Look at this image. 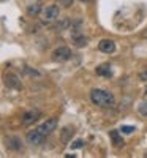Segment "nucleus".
<instances>
[{
  "label": "nucleus",
  "mask_w": 147,
  "mask_h": 158,
  "mask_svg": "<svg viewBox=\"0 0 147 158\" xmlns=\"http://www.w3.org/2000/svg\"><path fill=\"white\" fill-rule=\"evenodd\" d=\"M90 100L93 104H97L100 108H112L116 104V98L111 92L101 90V89H93L90 92Z\"/></svg>",
  "instance_id": "nucleus-1"
},
{
  "label": "nucleus",
  "mask_w": 147,
  "mask_h": 158,
  "mask_svg": "<svg viewBox=\"0 0 147 158\" xmlns=\"http://www.w3.org/2000/svg\"><path fill=\"white\" fill-rule=\"evenodd\" d=\"M59 15H60V10L57 5H49L46 6L43 11H41V22L43 24H51V22H54L56 19H59Z\"/></svg>",
  "instance_id": "nucleus-2"
},
{
  "label": "nucleus",
  "mask_w": 147,
  "mask_h": 158,
  "mask_svg": "<svg viewBox=\"0 0 147 158\" xmlns=\"http://www.w3.org/2000/svg\"><path fill=\"white\" fill-rule=\"evenodd\" d=\"M57 128V118L56 117H51V118H48V120L44 122V123H41V125H40L36 130L40 131V133H41L44 138H48L51 133H52V131H54Z\"/></svg>",
  "instance_id": "nucleus-3"
},
{
  "label": "nucleus",
  "mask_w": 147,
  "mask_h": 158,
  "mask_svg": "<svg viewBox=\"0 0 147 158\" xmlns=\"http://www.w3.org/2000/svg\"><path fill=\"white\" fill-rule=\"evenodd\" d=\"M70 57H71V51H70L68 48H65V46L57 48V49H54V52H52V60L59 62V63L66 62Z\"/></svg>",
  "instance_id": "nucleus-4"
},
{
  "label": "nucleus",
  "mask_w": 147,
  "mask_h": 158,
  "mask_svg": "<svg viewBox=\"0 0 147 158\" xmlns=\"http://www.w3.org/2000/svg\"><path fill=\"white\" fill-rule=\"evenodd\" d=\"M5 84L10 89H15V90H21L22 84H21V79L15 74V73H6L5 74Z\"/></svg>",
  "instance_id": "nucleus-5"
},
{
  "label": "nucleus",
  "mask_w": 147,
  "mask_h": 158,
  "mask_svg": "<svg viewBox=\"0 0 147 158\" xmlns=\"http://www.w3.org/2000/svg\"><path fill=\"white\" fill-rule=\"evenodd\" d=\"M25 139H27V142L32 144V146H38V144H41L46 138H44V136L35 128V130H30V131H29L27 136H25Z\"/></svg>",
  "instance_id": "nucleus-6"
},
{
  "label": "nucleus",
  "mask_w": 147,
  "mask_h": 158,
  "mask_svg": "<svg viewBox=\"0 0 147 158\" xmlns=\"http://www.w3.org/2000/svg\"><path fill=\"white\" fill-rule=\"evenodd\" d=\"M41 117V112H40L38 109H30V111H27L24 114V117H22V123L24 125H32V123H35L38 118Z\"/></svg>",
  "instance_id": "nucleus-7"
},
{
  "label": "nucleus",
  "mask_w": 147,
  "mask_h": 158,
  "mask_svg": "<svg viewBox=\"0 0 147 158\" xmlns=\"http://www.w3.org/2000/svg\"><path fill=\"white\" fill-rule=\"evenodd\" d=\"M98 49L101 52H104V54H112V52L116 51V43L112 41V40H101L100 44H98Z\"/></svg>",
  "instance_id": "nucleus-8"
},
{
  "label": "nucleus",
  "mask_w": 147,
  "mask_h": 158,
  "mask_svg": "<svg viewBox=\"0 0 147 158\" xmlns=\"http://www.w3.org/2000/svg\"><path fill=\"white\" fill-rule=\"evenodd\" d=\"M6 147L10 150H21L22 149V144L19 138H8L6 139Z\"/></svg>",
  "instance_id": "nucleus-9"
},
{
  "label": "nucleus",
  "mask_w": 147,
  "mask_h": 158,
  "mask_svg": "<svg viewBox=\"0 0 147 158\" xmlns=\"http://www.w3.org/2000/svg\"><path fill=\"white\" fill-rule=\"evenodd\" d=\"M120 133H122V131H119V130H112L111 133H109V136L112 139V144H114L116 147L124 146V139H122V136H120Z\"/></svg>",
  "instance_id": "nucleus-10"
},
{
  "label": "nucleus",
  "mask_w": 147,
  "mask_h": 158,
  "mask_svg": "<svg viewBox=\"0 0 147 158\" xmlns=\"http://www.w3.org/2000/svg\"><path fill=\"white\" fill-rule=\"evenodd\" d=\"M74 136V130L73 128H70V127H65L63 130H62V141H63V144H68L70 141H71V138Z\"/></svg>",
  "instance_id": "nucleus-11"
},
{
  "label": "nucleus",
  "mask_w": 147,
  "mask_h": 158,
  "mask_svg": "<svg viewBox=\"0 0 147 158\" xmlns=\"http://www.w3.org/2000/svg\"><path fill=\"white\" fill-rule=\"evenodd\" d=\"M97 74H98V76H106V77H109V76L112 74V71H111V65H109V63H103V65H100V67L97 68Z\"/></svg>",
  "instance_id": "nucleus-12"
},
{
  "label": "nucleus",
  "mask_w": 147,
  "mask_h": 158,
  "mask_svg": "<svg viewBox=\"0 0 147 158\" xmlns=\"http://www.w3.org/2000/svg\"><path fill=\"white\" fill-rule=\"evenodd\" d=\"M27 15L29 16H40L41 15V3H32V5H29V8H27Z\"/></svg>",
  "instance_id": "nucleus-13"
},
{
  "label": "nucleus",
  "mask_w": 147,
  "mask_h": 158,
  "mask_svg": "<svg viewBox=\"0 0 147 158\" xmlns=\"http://www.w3.org/2000/svg\"><path fill=\"white\" fill-rule=\"evenodd\" d=\"M87 43H89L87 36H84V35L74 36V46H76V48H84V46H87Z\"/></svg>",
  "instance_id": "nucleus-14"
},
{
  "label": "nucleus",
  "mask_w": 147,
  "mask_h": 158,
  "mask_svg": "<svg viewBox=\"0 0 147 158\" xmlns=\"http://www.w3.org/2000/svg\"><path fill=\"white\" fill-rule=\"evenodd\" d=\"M70 27V19H62L57 25H56V30L57 32H63V30H66Z\"/></svg>",
  "instance_id": "nucleus-15"
},
{
  "label": "nucleus",
  "mask_w": 147,
  "mask_h": 158,
  "mask_svg": "<svg viewBox=\"0 0 147 158\" xmlns=\"http://www.w3.org/2000/svg\"><path fill=\"white\" fill-rule=\"evenodd\" d=\"M139 114H141L142 117H147V101H142V103L139 104Z\"/></svg>",
  "instance_id": "nucleus-16"
},
{
  "label": "nucleus",
  "mask_w": 147,
  "mask_h": 158,
  "mask_svg": "<svg viewBox=\"0 0 147 158\" xmlns=\"http://www.w3.org/2000/svg\"><path fill=\"white\" fill-rule=\"evenodd\" d=\"M135 130H136L135 127H130V125H124L122 128H120V131H122V133H125V135H130V133H133Z\"/></svg>",
  "instance_id": "nucleus-17"
},
{
  "label": "nucleus",
  "mask_w": 147,
  "mask_h": 158,
  "mask_svg": "<svg viewBox=\"0 0 147 158\" xmlns=\"http://www.w3.org/2000/svg\"><path fill=\"white\" fill-rule=\"evenodd\" d=\"M86 146V142L82 141V139H78V141H74L73 144H71V149H81V147H84Z\"/></svg>",
  "instance_id": "nucleus-18"
},
{
  "label": "nucleus",
  "mask_w": 147,
  "mask_h": 158,
  "mask_svg": "<svg viewBox=\"0 0 147 158\" xmlns=\"http://www.w3.org/2000/svg\"><path fill=\"white\" fill-rule=\"evenodd\" d=\"M59 2H60V5L65 6V8H68V6L73 5V0H59Z\"/></svg>",
  "instance_id": "nucleus-19"
},
{
  "label": "nucleus",
  "mask_w": 147,
  "mask_h": 158,
  "mask_svg": "<svg viewBox=\"0 0 147 158\" xmlns=\"http://www.w3.org/2000/svg\"><path fill=\"white\" fill-rule=\"evenodd\" d=\"M139 79H141V81H147V70L139 73Z\"/></svg>",
  "instance_id": "nucleus-20"
},
{
  "label": "nucleus",
  "mask_w": 147,
  "mask_h": 158,
  "mask_svg": "<svg viewBox=\"0 0 147 158\" xmlns=\"http://www.w3.org/2000/svg\"><path fill=\"white\" fill-rule=\"evenodd\" d=\"M25 73H29V74H32V76H40V73L38 71H32V70H29V68H25Z\"/></svg>",
  "instance_id": "nucleus-21"
},
{
  "label": "nucleus",
  "mask_w": 147,
  "mask_h": 158,
  "mask_svg": "<svg viewBox=\"0 0 147 158\" xmlns=\"http://www.w3.org/2000/svg\"><path fill=\"white\" fill-rule=\"evenodd\" d=\"M142 36H144V38L147 36V30H145V32H142Z\"/></svg>",
  "instance_id": "nucleus-22"
},
{
  "label": "nucleus",
  "mask_w": 147,
  "mask_h": 158,
  "mask_svg": "<svg viewBox=\"0 0 147 158\" xmlns=\"http://www.w3.org/2000/svg\"><path fill=\"white\" fill-rule=\"evenodd\" d=\"M82 2H90V0H82Z\"/></svg>",
  "instance_id": "nucleus-23"
},
{
  "label": "nucleus",
  "mask_w": 147,
  "mask_h": 158,
  "mask_svg": "<svg viewBox=\"0 0 147 158\" xmlns=\"http://www.w3.org/2000/svg\"><path fill=\"white\" fill-rule=\"evenodd\" d=\"M145 92H147V89H145Z\"/></svg>",
  "instance_id": "nucleus-24"
}]
</instances>
